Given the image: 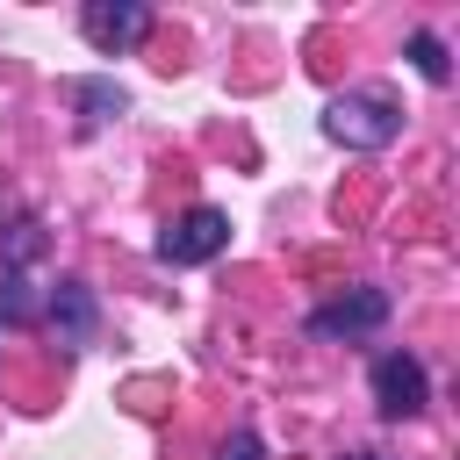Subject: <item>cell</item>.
<instances>
[{
    "mask_svg": "<svg viewBox=\"0 0 460 460\" xmlns=\"http://www.w3.org/2000/svg\"><path fill=\"white\" fill-rule=\"evenodd\" d=\"M316 122H323V137L345 144V151H388V144L402 137V108H395L388 93H331Z\"/></svg>",
    "mask_w": 460,
    "mask_h": 460,
    "instance_id": "obj_1",
    "label": "cell"
},
{
    "mask_svg": "<svg viewBox=\"0 0 460 460\" xmlns=\"http://www.w3.org/2000/svg\"><path fill=\"white\" fill-rule=\"evenodd\" d=\"M165 266H208V259H223L230 252V216L223 208H180L165 230H158V244H151Z\"/></svg>",
    "mask_w": 460,
    "mask_h": 460,
    "instance_id": "obj_2",
    "label": "cell"
},
{
    "mask_svg": "<svg viewBox=\"0 0 460 460\" xmlns=\"http://www.w3.org/2000/svg\"><path fill=\"white\" fill-rule=\"evenodd\" d=\"M79 36H86V50H101V58H129V50L151 36V7H144V0H86V7H79Z\"/></svg>",
    "mask_w": 460,
    "mask_h": 460,
    "instance_id": "obj_3",
    "label": "cell"
},
{
    "mask_svg": "<svg viewBox=\"0 0 460 460\" xmlns=\"http://www.w3.org/2000/svg\"><path fill=\"white\" fill-rule=\"evenodd\" d=\"M367 388H374V410L381 417H424V402H431V374H424V359L417 352H381L374 359V374H367Z\"/></svg>",
    "mask_w": 460,
    "mask_h": 460,
    "instance_id": "obj_4",
    "label": "cell"
},
{
    "mask_svg": "<svg viewBox=\"0 0 460 460\" xmlns=\"http://www.w3.org/2000/svg\"><path fill=\"white\" fill-rule=\"evenodd\" d=\"M388 309H395L388 288H345V295L309 309V338H367V331L388 323Z\"/></svg>",
    "mask_w": 460,
    "mask_h": 460,
    "instance_id": "obj_5",
    "label": "cell"
},
{
    "mask_svg": "<svg viewBox=\"0 0 460 460\" xmlns=\"http://www.w3.org/2000/svg\"><path fill=\"white\" fill-rule=\"evenodd\" d=\"M43 323L58 331V345L65 352H79V345H93V323H101V309H93V288L86 280H50L43 288Z\"/></svg>",
    "mask_w": 460,
    "mask_h": 460,
    "instance_id": "obj_6",
    "label": "cell"
},
{
    "mask_svg": "<svg viewBox=\"0 0 460 460\" xmlns=\"http://www.w3.org/2000/svg\"><path fill=\"white\" fill-rule=\"evenodd\" d=\"M65 93H72V108H79V129H86V137H93V129H108V122H122V108H129V93H122L115 79H72Z\"/></svg>",
    "mask_w": 460,
    "mask_h": 460,
    "instance_id": "obj_7",
    "label": "cell"
},
{
    "mask_svg": "<svg viewBox=\"0 0 460 460\" xmlns=\"http://www.w3.org/2000/svg\"><path fill=\"white\" fill-rule=\"evenodd\" d=\"M0 323H7V331L43 323V295H36V280H29V273H7V280H0Z\"/></svg>",
    "mask_w": 460,
    "mask_h": 460,
    "instance_id": "obj_8",
    "label": "cell"
},
{
    "mask_svg": "<svg viewBox=\"0 0 460 460\" xmlns=\"http://www.w3.org/2000/svg\"><path fill=\"white\" fill-rule=\"evenodd\" d=\"M410 65H417V79H424V86H446V79H453V58H446V43H438L431 29H417V36H410Z\"/></svg>",
    "mask_w": 460,
    "mask_h": 460,
    "instance_id": "obj_9",
    "label": "cell"
},
{
    "mask_svg": "<svg viewBox=\"0 0 460 460\" xmlns=\"http://www.w3.org/2000/svg\"><path fill=\"white\" fill-rule=\"evenodd\" d=\"M216 460H259V431H252V424H237V431L216 446Z\"/></svg>",
    "mask_w": 460,
    "mask_h": 460,
    "instance_id": "obj_10",
    "label": "cell"
},
{
    "mask_svg": "<svg viewBox=\"0 0 460 460\" xmlns=\"http://www.w3.org/2000/svg\"><path fill=\"white\" fill-rule=\"evenodd\" d=\"M345 460H388V453H345Z\"/></svg>",
    "mask_w": 460,
    "mask_h": 460,
    "instance_id": "obj_11",
    "label": "cell"
}]
</instances>
